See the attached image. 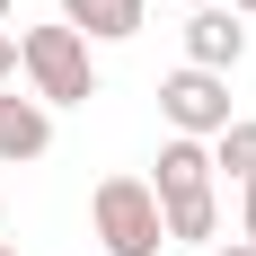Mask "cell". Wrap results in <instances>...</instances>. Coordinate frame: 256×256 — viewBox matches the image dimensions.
<instances>
[{
	"label": "cell",
	"mask_w": 256,
	"mask_h": 256,
	"mask_svg": "<svg viewBox=\"0 0 256 256\" xmlns=\"http://www.w3.org/2000/svg\"><path fill=\"white\" fill-rule=\"evenodd\" d=\"M186 62H194V71H221L230 80L238 62H248V26H238V9L230 0H212V9H186Z\"/></svg>",
	"instance_id": "5"
},
{
	"label": "cell",
	"mask_w": 256,
	"mask_h": 256,
	"mask_svg": "<svg viewBox=\"0 0 256 256\" xmlns=\"http://www.w3.org/2000/svg\"><path fill=\"white\" fill-rule=\"evenodd\" d=\"M0 256H18V248H9V238H0Z\"/></svg>",
	"instance_id": "15"
},
{
	"label": "cell",
	"mask_w": 256,
	"mask_h": 256,
	"mask_svg": "<svg viewBox=\"0 0 256 256\" xmlns=\"http://www.w3.org/2000/svg\"><path fill=\"white\" fill-rule=\"evenodd\" d=\"M159 221H168V238H186V248H212L221 238V194H212V142H186V132H168L159 142Z\"/></svg>",
	"instance_id": "1"
},
{
	"label": "cell",
	"mask_w": 256,
	"mask_h": 256,
	"mask_svg": "<svg viewBox=\"0 0 256 256\" xmlns=\"http://www.w3.org/2000/svg\"><path fill=\"white\" fill-rule=\"evenodd\" d=\"M212 256H256V248H248V238H212Z\"/></svg>",
	"instance_id": "11"
},
{
	"label": "cell",
	"mask_w": 256,
	"mask_h": 256,
	"mask_svg": "<svg viewBox=\"0 0 256 256\" xmlns=\"http://www.w3.org/2000/svg\"><path fill=\"white\" fill-rule=\"evenodd\" d=\"M186 9H212V0H186Z\"/></svg>",
	"instance_id": "14"
},
{
	"label": "cell",
	"mask_w": 256,
	"mask_h": 256,
	"mask_svg": "<svg viewBox=\"0 0 256 256\" xmlns=\"http://www.w3.org/2000/svg\"><path fill=\"white\" fill-rule=\"evenodd\" d=\"M212 177H256V115H230V124L212 132Z\"/></svg>",
	"instance_id": "8"
},
{
	"label": "cell",
	"mask_w": 256,
	"mask_h": 256,
	"mask_svg": "<svg viewBox=\"0 0 256 256\" xmlns=\"http://www.w3.org/2000/svg\"><path fill=\"white\" fill-rule=\"evenodd\" d=\"M238 238H248V248H256V177L238 186Z\"/></svg>",
	"instance_id": "9"
},
{
	"label": "cell",
	"mask_w": 256,
	"mask_h": 256,
	"mask_svg": "<svg viewBox=\"0 0 256 256\" xmlns=\"http://www.w3.org/2000/svg\"><path fill=\"white\" fill-rule=\"evenodd\" d=\"M150 18V0H62V26L80 44H132Z\"/></svg>",
	"instance_id": "6"
},
{
	"label": "cell",
	"mask_w": 256,
	"mask_h": 256,
	"mask_svg": "<svg viewBox=\"0 0 256 256\" xmlns=\"http://www.w3.org/2000/svg\"><path fill=\"white\" fill-rule=\"evenodd\" d=\"M88 230H98L106 256H159V248H168V221H159L150 177H132V168L98 177V194H88Z\"/></svg>",
	"instance_id": "2"
},
{
	"label": "cell",
	"mask_w": 256,
	"mask_h": 256,
	"mask_svg": "<svg viewBox=\"0 0 256 256\" xmlns=\"http://www.w3.org/2000/svg\"><path fill=\"white\" fill-rule=\"evenodd\" d=\"M9 9H18V0H0V18H9Z\"/></svg>",
	"instance_id": "13"
},
{
	"label": "cell",
	"mask_w": 256,
	"mask_h": 256,
	"mask_svg": "<svg viewBox=\"0 0 256 256\" xmlns=\"http://www.w3.org/2000/svg\"><path fill=\"white\" fill-rule=\"evenodd\" d=\"M44 150H53V106H44V98H9V88H0V159L26 168V159H44Z\"/></svg>",
	"instance_id": "7"
},
{
	"label": "cell",
	"mask_w": 256,
	"mask_h": 256,
	"mask_svg": "<svg viewBox=\"0 0 256 256\" xmlns=\"http://www.w3.org/2000/svg\"><path fill=\"white\" fill-rule=\"evenodd\" d=\"M159 115H168V132H186V142H212V132L230 124V80L177 62V71L159 80Z\"/></svg>",
	"instance_id": "4"
},
{
	"label": "cell",
	"mask_w": 256,
	"mask_h": 256,
	"mask_svg": "<svg viewBox=\"0 0 256 256\" xmlns=\"http://www.w3.org/2000/svg\"><path fill=\"white\" fill-rule=\"evenodd\" d=\"M230 9H238V18H256V0H230Z\"/></svg>",
	"instance_id": "12"
},
{
	"label": "cell",
	"mask_w": 256,
	"mask_h": 256,
	"mask_svg": "<svg viewBox=\"0 0 256 256\" xmlns=\"http://www.w3.org/2000/svg\"><path fill=\"white\" fill-rule=\"evenodd\" d=\"M18 80V36H0V88Z\"/></svg>",
	"instance_id": "10"
},
{
	"label": "cell",
	"mask_w": 256,
	"mask_h": 256,
	"mask_svg": "<svg viewBox=\"0 0 256 256\" xmlns=\"http://www.w3.org/2000/svg\"><path fill=\"white\" fill-rule=\"evenodd\" d=\"M18 71H26V98H44V106H88L98 98V53L80 44L62 18L18 36Z\"/></svg>",
	"instance_id": "3"
}]
</instances>
